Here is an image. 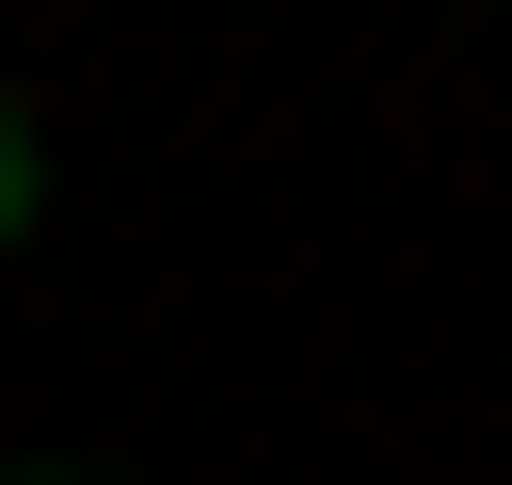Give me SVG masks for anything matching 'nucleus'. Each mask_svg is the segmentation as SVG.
<instances>
[{
    "label": "nucleus",
    "mask_w": 512,
    "mask_h": 485,
    "mask_svg": "<svg viewBox=\"0 0 512 485\" xmlns=\"http://www.w3.org/2000/svg\"><path fill=\"white\" fill-rule=\"evenodd\" d=\"M27 189H54V162H27V108H0V243H27Z\"/></svg>",
    "instance_id": "obj_1"
}]
</instances>
